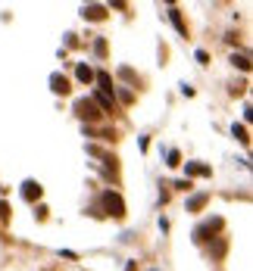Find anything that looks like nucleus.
<instances>
[{
  "instance_id": "nucleus-1",
  "label": "nucleus",
  "mask_w": 253,
  "mask_h": 271,
  "mask_svg": "<svg viewBox=\"0 0 253 271\" xmlns=\"http://www.w3.org/2000/svg\"><path fill=\"white\" fill-rule=\"evenodd\" d=\"M103 206H106V212H109V215H116V218H122V215H125V206H122V200L116 197V193H103Z\"/></svg>"
},
{
  "instance_id": "nucleus-2",
  "label": "nucleus",
  "mask_w": 253,
  "mask_h": 271,
  "mask_svg": "<svg viewBox=\"0 0 253 271\" xmlns=\"http://www.w3.org/2000/svg\"><path fill=\"white\" fill-rule=\"evenodd\" d=\"M75 113H78L81 118H91V122H94V118L100 115V113H97V106L91 103V100H78V103H75Z\"/></svg>"
},
{
  "instance_id": "nucleus-3",
  "label": "nucleus",
  "mask_w": 253,
  "mask_h": 271,
  "mask_svg": "<svg viewBox=\"0 0 253 271\" xmlns=\"http://www.w3.org/2000/svg\"><path fill=\"white\" fill-rule=\"evenodd\" d=\"M22 197L28 200V203H31V200H38V197H41V187H38L35 181H25V184H22Z\"/></svg>"
},
{
  "instance_id": "nucleus-4",
  "label": "nucleus",
  "mask_w": 253,
  "mask_h": 271,
  "mask_svg": "<svg viewBox=\"0 0 253 271\" xmlns=\"http://www.w3.org/2000/svg\"><path fill=\"white\" fill-rule=\"evenodd\" d=\"M50 84H53L56 94H66V90H69V81H66L63 75H53V78H50Z\"/></svg>"
},
{
  "instance_id": "nucleus-5",
  "label": "nucleus",
  "mask_w": 253,
  "mask_h": 271,
  "mask_svg": "<svg viewBox=\"0 0 253 271\" xmlns=\"http://www.w3.org/2000/svg\"><path fill=\"white\" fill-rule=\"evenodd\" d=\"M106 10L103 6H84V19H103Z\"/></svg>"
},
{
  "instance_id": "nucleus-6",
  "label": "nucleus",
  "mask_w": 253,
  "mask_h": 271,
  "mask_svg": "<svg viewBox=\"0 0 253 271\" xmlns=\"http://www.w3.org/2000/svg\"><path fill=\"white\" fill-rule=\"evenodd\" d=\"M203 203H206V193H197V197H194V200L188 203V209H191V212H197V209L203 206Z\"/></svg>"
},
{
  "instance_id": "nucleus-7",
  "label": "nucleus",
  "mask_w": 253,
  "mask_h": 271,
  "mask_svg": "<svg viewBox=\"0 0 253 271\" xmlns=\"http://www.w3.org/2000/svg\"><path fill=\"white\" fill-rule=\"evenodd\" d=\"M188 175H209V168H206V165H194V162H191V165H188Z\"/></svg>"
},
{
  "instance_id": "nucleus-8",
  "label": "nucleus",
  "mask_w": 253,
  "mask_h": 271,
  "mask_svg": "<svg viewBox=\"0 0 253 271\" xmlns=\"http://www.w3.org/2000/svg\"><path fill=\"white\" fill-rule=\"evenodd\" d=\"M234 137H238V140H244V143H247V128H244V125H234Z\"/></svg>"
},
{
  "instance_id": "nucleus-9",
  "label": "nucleus",
  "mask_w": 253,
  "mask_h": 271,
  "mask_svg": "<svg viewBox=\"0 0 253 271\" xmlns=\"http://www.w3.org/2000/svg\"><path fill=\"white\" fill-rule=\"evenodd\" d=\"M78 78L81 81H91V78H94V72H91L88 66H78Z\"/></svg>"
},
{
  "instance_id": "nucleus-10",
  "label": "nucleus",
  "mask_w": 253,
  "mask_h": 271,
  "mask_svg": "<svg viewBox=\"0 0 253 271\" xmlns=\"http://www.w3.org/2000/svg\"><path fill=\"white\" fill-rule=\"evenodd\" d=\"M97 103H100V106H103V109H106V113H109V109H113V100H109L106 94H97Z\"/></svg>"
},
{
  "instance_id": "nucleus-11",
  "label": "nucleus",
  "mask_w": 253,
  "mask_h": 271,
  "mask_svg": "<svg viewBox=\"0 0 253 271\" xmlns=\"http://www.w3.org/2000/svg\"><path fill=\"white\" fill-rule=\"evenodd\" d=\"M97 78H100V84H103V90H113V81H109V75H103V72H100Z\"/></svg>"
},
{
  "instance_id": "nucleus-12",
  "label": "nucleus",
  "mask_w": 253,
  "mask_h": 271,
  "mask_svg": "<svg viewBox=\"0 0 253 271\" xmlns=\"http://www.w3.org/2000/svg\"><path fill=\"white\" fill-rule=\"evenodd\" d=\"M172 22L178 25V31H181V35H184V22H181V16H178V10H172Z\"/></svg>"
},
{
  "instance_id": "nucleus-13",
  "label": "nucleus",
  "mask_w": 253,
  "mask_h": 271,
  "mask_svg": "<svg viewBox=\"0 0 253 271\" xmlns=\"http://www.w3.org/2000/svg\"><path fill=\"white\" fill-rule=\"evenodd\" d=\"M234 66H241V69H244V72H247V69H250V63H247V56H234Z\"/></svg>"
},
{
  "instance_id": "nucleus-14",
  "label": "nucleus",
  "mask_w": 253,
  "mask_h": 271,
  "mask_svg": "<svg viewBox=\"0 0 253 271\" xmlns=\"http://www.w3.org/2000/svg\"><path fill=\"white\" fill-rule=\"evenodd\" d=\"M94 50H97L100 56H103V53H106V41H103V38H97V44H94Z\"/></svg>"
}]
</instances>
